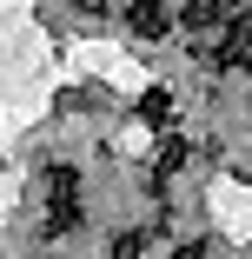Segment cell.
<instances>
[{
  "label": "cell",
  "instance_id": "1",
  "mask_svg": "<svg viewBox=\"0 0 252 259\" xmlns=\"http://www.w3.org/2000/svg\"><path fill=\"white\" fill-rule=\"evenodd\" d=\"M80 173L73 166H54V180H46V233L54 239H67V233H80Z\"/></svg>",
  "mask_w": 252,
  "mask_h": 259
},
{
  "label": "cell",
  "instance_id": "2",
  "mask_svg": "<svg viewBox=\"0 0 252 259\" xmlns=\"http://www.w3.org/2000/svg\"><path fill=\"white\" fill-rule=\"evenodd\" d=\"M120 14H126V27H133L139 40H166V33L179 27V20H173V7H166V0H126Z\"/></svg>",
  "mask_w": 252,
  "mask_h": 259
},
{
  "label": "cell",
  "instance_id": "3",
  "mask_svg": "<svg viewBox=\"0 0 252 259\" xmlns=\"http://www.w3.org/2000/svg\"><path fill=\"white\" fill-rule=\"evenodd\" d=\"M139 120L153 126V133H173V126H179V107H173V93H166V87H146V93H139Z\"/></svg>",
  "mask_w": 252,
  "mask_h": 259
},
{
  "label": "cell",
  "instance_id": "4",
  "mask_svg": "<svg viewBox=\"0 0 252 259\" xmlns=\"http://www.w3.org/2000/svg\"><path fill=\"white\" fill-rule=\"evenodd\" d=\"M179 166H186V140H166V146H160V180L179 173Z\"/></svg>",
  "mask_w": 252,
  "mask_h": 259
},
{
  "label": "cell",
  "instance_id": "5",
  "mask_svg": "<svg viewBox=\"0 0 252 259\" xmlns=\"http://www.w3.org/2000/svg\"><path fill=\"white\" fill-rule=\"evenodd\" d=\"M113 259H146V233H120L113 239Z\"/></svg>",
  "mask_w": 252,
  "mask_h": 259
},
{
  "label": "cell",
  "instance_id": "6",
  "mask_svg": "<svg viewBox=\"0 0 252 259\" xmlns=\"http://www.w3.org/2000/svg\"><path fill=\"white\" fill-rule=\"evenodd\" d=\"M73 7H86V14H99V7H113V0H73Z\"/></svg>",
  "mask_w": 252,
  "mask_h": 259
}]
</instances>
